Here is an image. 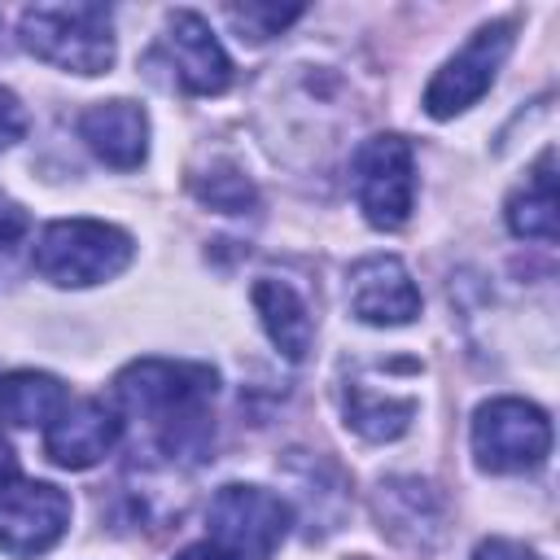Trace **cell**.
<instances>
[{
	"label": "cell",
	"mask_w": 560,
	"mask_h": 560,
	"mask_svg": "<svg viewBox=\"0 0 560 560\" xmlns=\"http://www.w3.org/2000/svg\"><path fill=\"white\" fill-rule=\"evenodd\" d=\"M214 368L206 363H171V359H140L118 372L114 398L127 416H140L158 446L179 455H201L210 442V398H214Z\"/></svg>",
	"instance_id": "obj_1"
},
{
	"label": "cell",
	"mask_w": 560,
	"mask_h": 560,
	"mask_svg": "<svg viewBox=\"0 0 560 560\" xmlns=\"http://www.w3.org/2000/svg\"><path fill=\"white\" fill-rule=\"evenodd\" d=\"M18 35L31 57L70 74H105L114 66V18L105 4H31Z\"/></svg>",
	"instance_id": "obj_2"
},
{
	"label": "cell",
	"mask_w": 560,
	"mask_h": 560,
	"mask_svg": "<svg viewBox=\"0 0 560 560\" xmlns=\"http://www.w3.org/2000/svg\"><path fill=\"white\" fill-rule=\"evenodd\" d=\"M136 245L122 228L105 219H57L35 241V271L61 289H88L114 280L131 262Z\"/></svg>",
	"instance_id": "obj_3"
},
{
	"label": "cell",
	"mask_w": 560,
	"mask_h": 560,
	"mask_svg": "<svg viewBox=\"0 0 560 560\" xmlns=\"http://www.w3.org/2000/svg\"><path fill=\"white\" fill-rule=\"evenodd\" d=\"M551 451V420L525 398H490L472 416V455L486 472H529Z\"/></svg>",
	"instance_id": "obj_4"
},
{
	"label": "cell",
	"mask_w": 560,
	"mask_h": 560,
	"mask_svg": "<svg viewBox=\"0 0 560 560\" xmlns=\"http://www.w3.org/2000/svg\"><path fill=\"white\" fill-rule=\"evenodd\" d=\"M210 542L236 560H271L289 534V503L262 486H223L206 512Z\"/></svg>",
	"instance_id": "obj_5"
},
{
	"label": "cell",
	"mask_w": 560,
	"mask_h": 560,
	"mask_svg": "<svg viewBox=\"0 0 560 560\" xmlns=\"http://www.w3.org/2000/svg\"><path fill=\"white\" fill-rule=\"evenodd\" d=\"M354 197L372 228L394 232L416 206V158L402 136H372L354 153Z\"/></svg>",
	"instance_id": "obj_6"
},
{
	"label": "cell",
	"mask_w": 560,
	"mask_h": 560,
	"mask_svg": "<svg viewBox=\"0 0 560 560\" xmlns=\"http://www.w3.org/2000/svg\"><path fill=\"white\" fill-rule=\"evenodd\" d=\"M516 26L503 18V22H486L438 74H433V83L424 88V114L429 118H455V114H464L468 105H477L481 96H486V88L494 83V74H499V66L508 61V52H512V35Z\"/></svg>",
	"instance_id": "obj_7"
},
{
	"label": "cell",
	"mask_w": 560,
	"mask_h": 560,
	"mask_svg": "<svg viewBox=\"0 0 560 560\" xmlns=\"http://www.w3.org/2000/svg\"><path fill=\"white\" fill-rule=\"evenodd\" d=\"M70 529V494L48 481H9L0 490V551L35 560Z\"/></svg>",
	"instance_id": "obj_8"
},
{
	"label": "cell",
	"mask_w": 560,
	"mask_h": 560,
	"mask_svg": "<svg viewBox=\"0 0 560 560\" xmlns=\"http://www.w3.org/2000/svg\"><path fill=\"white\" fill-rule=\"evenodd\" d=\"M118 438H122V416L101 398H79V402H66V411L48 424L44 455L57 468L83 472V468L101 464L118 446Z\"/></svg>",
	"instance_id": "obj_9"
},
{
	"label": "cell",
	"mask_w": 560,
	"mask_h": 560,
	"mask_svg": "<svg viewBox=\"0 0 560 560\" xmlns=\"http://www.w3.org/2000/svg\"><path fill=\"white\" fill-rule=\"evenodd\" d=\"M162 48H166V61L179 79L184 92L192 96H219L228 83H232V61L223 52V44L214 39V31L206 26L201 13H171L166 22V35H162Z\"/></svg>",
	"instance_id": "obj_10"
},
{
	"label": "cell",
	"mask_w": 560,
	"mask_h": 560,
	"mask_svg": "<svg viewBox=\"0 0 560 560\" xmlns=\"http://www.w3.org/2000/svg\"><path fill=\"white\" fill-rule=\"evenodd\" d=\"M350 311L363 324L398 328L420 315V289L411 284V271L398 258H363L350 267Z\"/></svg>",
	"instance_id": "obj_11"
},
{
	"label": "cell",
	"mask_w": 560,
	"mask_h": 560,
	"mask_svg": "<svg viewBox=\"0 0 560 560\" xmlns=\"http://www.w3.org/2000/svg\"><path fill=\"white\" fill-rule=\"evenodd\" d=\"M79 136L105 166L131 171L149 153V114L136 101H101L79 114Z\"/></svg>",
	"instance_id": "obj_12"
},
{
	"label": "cell",
	"mask_w": 560,
	"mask_h": 560,
	"mask_svg": "<svg viewBox=\"0 0 560 560\" xmlns=\"http://www.w3.org/2000/svg\"><path fill=\"white\" fill-rule=\"evenodd\" d=\"M249 298H254V311H258V319H262L271 346H276L284 359H293V363L306 359L311 337H315V324H311V311H306L302 293H298L289 280L262 276V280H254Z\"/></svg>",
	"instance_id": "obj_13"
},
{
	"label": "cell",
	"mask_w": 560,
	"mask_h": 560,
	"mask_svg": "<svg viewBox=\"0 0 560 560\" xmlns=\"http://www.w3.org/2000/svg\"><path fill=\"white\" fill-rule=\"evenodd\" d=\"M66 402H70L66 385L48 372L22 368V372L0 376V420H9L18 429H35V424L48 429L66 411Z\"/></svg>",
	"instance_id": "obj_14"
},
{
	"label": "cell",
	"mask_w": 560,
	"mask_h": 560,
	"mask_svg": "<svg viewBox=\"0 0 560 560\" xmlns=\"http://www.w3.org/2000/svg\"><path fill=\"white\" fill-rule=\"evenodd\" d=\"M508 228L525 241H556V153L547 149L529 179L508 197Z\"/></svg>",
	"instance_id": "obj_15"
},
{
	"label": "cell",
	"mask_w": 560,
	"mask_h": 560,
	"mask_svg": "<svg viewBox=\"0 0 560 560\" xmlns=\"http://www.w3.org/2000/svg\"><path fill=\"white\" fill-rule=\"evenodd\" d=\"M411 416H416V402H411V398L372 394V389H363V385H354V389L346 394V420H350L363 438H372V442L398 438V433L411 424Z\"/></svg>",
	"instance_id": "obj_16"
},
{
	"label": "cell",
	"mask_w": 560,
	"mask_h": 560,
	"mask_svg": "<svg viewBox=\"0 0 560 560\" xmlns=\"http://www.w3.org/2000/svg\"><path fill=\"white\" fill-rule=\"evenodd\" d=\"M228 18H232V26L241 31V39H245V35H249V39H267V35H280L289 22H298L302 9H298V4H289V9H280V4H232Z\"/></svg>",
	"instance_id": "obj_17"
},
{
	"label": "cell",
	"mask_w": 560,
	"mask_h": 560,
	"mask_svg": "<svg viewBox=\"0 0 560 560\" xmlns=\"http://www.w3.org/2000/svg\"><path fill=\"white\" fill-rule=\"evenodd\" d=\"M197 192L219 210H245V201L254 197V188L241 171H219V175H210V184H197Z\"/></svg>",
	"instance_id": "obj_18"
},
{
	"label": "cell",
	"mask_w": 560,
	"mask_h": 560,
	"mask_svg": "<svg viewBox=\"0 0 560 560\" xmlns=\"http://www.w3.org/2000/svg\"><path fill=\"white\" fill-rule=\"evenodd\" d=\"M22 131H26V109H22V101H18L9 88H0V149H9L13 140H22Z\"/></svg>",
	"instance_id": "obj_19"
},
{
	"label": "cell",
	"mask_w": 560,
	"mask_h": 560,
	"mask_svg": "<svg viewBox=\"0 0 560 560\" xmlns=\"http://www.w3.org/2000/svg\"><path fill=\"white\" fill-rule=\"evenodd\" d=\"M26 228H31L26 210H22L13 197H4V192H0V249H9L13 241H22V236H26Z\"/></svg>",
	"instance_id": "obj_20"
},
{
	"label": "cell",
	"mask_w": 560,
	"mask_h": 560,
	"mask_svg": "<svg viewBox=\"0 0 560 560\" xmlns=\"http://www.w3.org/2000/svg\"><path fill=\"white\" fill-rule=\"evenodd\" d=\"M472 560H542V556L529 551L525 542H512V538H486V542H477Z\"/></svg>",
	"instance_id": "obj_21"
},
{
	"label": "cell",
	"mask_w": 560,
	"mask_h": 560,
	"mask_svg": "<svg viewBox=\"0 0 560 560\" xmlns=\"http://www.w3.org/2000/svg\"><path fill=\"white\" fill-rule=\"evenodd\" d=\"M175 560H236V556H228L223 547H214V542L206 538V542H192V547H184Z\"/></svg>",
	"instance_id": "obj_22"
},
{
	"label": "cell",
	"mask_w": 560,
	"mask_h": 560,
	"mask_svg": "<svg viewBox=\"0 0 560 560\" xmlns=\"http://www.w3.org/2000/svg\"><path fill=\"white\" fill-rule=\"evenodd\" d=\"M9 481H18V455H13V446H9V438L0 433V490H4Z\"/></svg>",
	"instance_id": "obj_23"
}]
</instances>
